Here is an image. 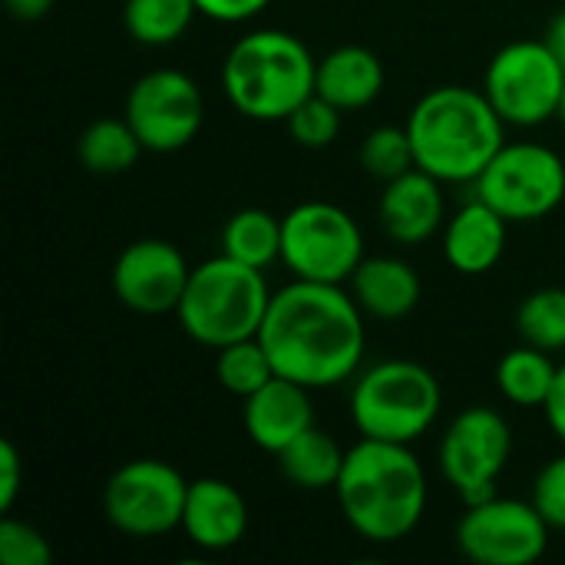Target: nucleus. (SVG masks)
<instances>
[{
  "label": "nucleus",
  "instance_id": "f257e3e1",
  "mask_svg": "<svg viewBox=\"0 0 565 565\" xmlns=\"http://www.w3.org/2000/svg\"><path fill=\"white\" fill-rule=\"evenodd\" d=\"M364 311L344 285L301 281L271 295L258 341L265 344L275 374L311 391H328L354 381L364 361L367 331Z\"/></svg>",
  "mask_w": 565,
  "mask_h": 565
},
{
  "label": "nucleus",
  "instance_id": "f03ea898",
  "mask_svg": "<svg viewBox=\"0 0 565 565\" xmlns=\"http://www.w3.org/2000/svg\"><path fill=\"white\" fill-rule=\"evenodd\" d=\"M334 497L361 540L391 546L420 526L427 513V473L411 444L361 437L344 457Z\"/></svg>",
  "mask_w": 565,
  "mask_h": 565
},
{
  "label": "nucleus",
  "instance_id": "7ed1b4c3",
  "mask_svg": "<svg viewBox=\"0 0 565 565\" xmlns=\"http://www.w3.org/2000/svg\"><path fill=\"white\" fill-rule=\"evenodd\" d=\"M404 126L417 169L437 175L444 185H473L507 142V122L487 93L457 83L424 93Z\"/></svg>",
  "mask_w": 565,
  "mask_h": 565
},
{
  "label": "nucleus",
  "instance_id": "20e7f679",
  "mask_svg": "<svg viewBox=\"0 0 565 565\" xmlns=\"http://www.w3.org/2000/svg\"><path fill=\"white\" fill-rule=\"evenodd\" d=\"M318 60L288 30H252L222 60V93L255 122H285L315 93Z\"/></svg>",
  "mask_w": 565,
  "mask_h": 565
},
{
  "label": "nucleus",
  "instance_id": "39448f33",
  "mask_svg": "<svg viewBox=\"0 0 565 565\" xmlns=\"http://www.w3.org/2000/svg\"><path fill=\"white\" fill-rule=\"evenodd\" d=\"M271 295L262 268L242 265L222 252L192 268L175 318L195 344L218 351L262 331Z\"/></svg>",
  "mask_w": 565,
  "mask_h": 565
},
{
  "label": "nucleus",
  "instance_id": "423d86ee",
  "mask_svg": "<svg viewBox=\"0 0 565 565\" xmlns=\"http://www.w3.org/2000/svg\"><path fill=\"white\" fill-rule=\"evenodd\" d=\"M440 407V381L420 361H377L358 371L351 384V420L371 440L414 444L437 424Z\"/></svg>",
  "mask_w": 565,
  "mask_h": 565
},
{
  "label": "nucleus",
  "instance_id": "0eeeda50",
  "mask_svg": "<svg viewBox=\"0 0 565 565\" xmlns=\"http://www.w3.org/2000/svg\"><path fill=\"white\" fill-rule=\"evenodd\" d=\"M364 262L358 218L334 202H301L281 218V265L301 281L344 285Z\"/></svg>",
  "mask_w": 565,
  "mask_h": 565
},
{
  "label": "nucleus",
  "instance_id": "6e6552de",
  "mask_svg": "<svg viewBox=\"0 0 565 565\" xmlns=\"http://www.w3.org/2000/svg\"><path fill=\"white\" fill-rule=\"evenodd\" d=\"M565 63L546 40H513L493 53L483 73V93L507 126H543L559 116Z\"/></svg>",
  "mask_w": 565,
  "mask_h": 565
},
{
  "label": "nucleus",
  "instance_id": "1a4fd4ad",
  "mask_svg": "<svg viewBox=\"0 0 565 565\" xmlns=\"http://www.w3.org/2000/svg\"><path fill=\"white\" fill-rule=\"evenodd\" d=\"M189 480L166 460L139 457L113 470L103 487V513L109 526L132 540H156L182 530Z\"/></svg>",
  "mask_w": 565,
  "mask_h": 565
},
{
  "label": "nucleus",
  "instance_id": "9d476101",
  "mask_svg": "<svg viewBox=\"0 0 565 565\" xmlns=\"http://www.w3.org/2000/svg\"><path fill=\"white\" fill-rule=\"evenodd\" d=\"M473 192L507 222H536L565 199L563 156L543 142H503L473 182Z\"/></svg>",
  "mask_w": 565,
  "mask_h": 565
},
{
  "label": "nucleus",
  "instance_id": "9b49d317",
  "mask_svg": "<svg viewBox=\"0 0 565 565\" xmlns=\"http://www.w3.org/2000/svg\"><path fill=\"white\" fill-rule=\"evenodd\" d=\"M553 526L533 500L487 497L467 503L457 523V550L477 565H533L546 556Z\"/></svg>",
  "mask_w": 565,
  "mask_h": 565
},
{
  "label": "nucleus",
  "instance_id": "f8f14e48",
  "mask_svg": "<svg viewBox=\"0 0 565 565\" xmlns=\"http://www.w3.org/2000/svg\"><path fill=\"white\" fill-rule=\"evenodd\" d=\"M122 116L136 129L146 152H179L185 149L205 122V96L199 83L172 66L142 73L129 93Z\"/></svg>",
  "mask_w": 565,
  "mask_h": 565
},
{
  "label": "nucleus",
  "instance_id": "ddd939ff",
  "mask_svg": "<svg viewBox=\"0 0 565 565\" xmlns=\"http://www.w3.org/2000/svg\"><path fill=\"white\" fill-rule=\"evenodd\" d=\"M513 454V430L493 407L460 411L440 437L437 463L444 480L460 493L463 503H480L497 493Z\"/></svg>",
  "mask_w": 565,
  "mask_h": 565
},
{
  "label": "nucleus",
  "instance_id": "4468645a",
  "mask_svg": "<svg viewBox=\"0 0 565 565\" xmlns=\"http://www.w3.org/2000/svg\"><path fill=\"white\" fill-rule=\"evenodd\" d=\"M192 265L185 255L166 242V238H139L126 245L113 265V291L122 301V308L156 318V315H175L185 285H189Z\"/></svg>",
  "mask_w": 565,
  "mask_h": 565
},
{
  "label": "nucleus",
  "instance_id": "2eb2a0df",
  "mask_svg": "<svg viewBox=\"0 0 565 565\" xmlns=\"http://www.w3.org/2000/svg\"><path fill=\"white\" fill-rule=\"evenodd\" d=\"M381 228L397 245H420L434 238L447 225V199L444 182L424 169H411L391 182H384L377 202Z\"/></svg>",
  "mask_w": 565,
  "mask_h": 565
},
{
  "label": "nucleus",
  "instance_id": "dca6fc26",
  "mask_svg": "<svg viewBox=\"0 0 565 565\" xmlns=\"http://www.w3.org/2000/svg\"><path fill=\"white\" fill-rule=\"evenodd\" d=\"M182 533L202 553L235 550L248 533V503L238 487L218 477L192 480L182 513Z\"/></svg>",
  "mask_w": 565,
  "mask_h": 565
},
{
  "label": "nucleus",
  "instance_id": "f3484780",
  "mask_svg": "<svg viewBox=\"0 0 565 565\" xmlns=\"http://www.w3.org/2000/svg\"><path fill=\"white\" fill-rule=\"evenodd\" d=\"M242 424L248 440L265 454H281L295 437L315 427L311 387L275 374L265 387L245 397Z\"/></svg>",
  "mask_w": 565,
  "mask_h": 565
},
{
  "label": "nucleus",
  "instance_id": "a211bd4d",
  "mask_svg": "<svg viewBox=\"0 0 565 565\" xmlns=\"http://www.w3.org/2000/svg\"><path fill=\"white\" fill-rule=\"evenodd\" d=\"M507 218L480 195L463 202L444 225V258L460 275H487L503 262Z\"/></svg>",
  "mask_w": 565,
  "mask_h": 565
},
{
  "label": "nucleus",
  "instance_id": "6ab92c4d",
  "mask_svg": "<svg viewBox=\"0 0 565 565\" xmlns=\"http://www.w3.org/2000/svg\"><path fill=\"white\" fill-rule=\"evenodd\" d=\"M351 295L364 315L377 321H401L407 318L424 295L420 275L411 262L394 255H371L351 275Z\"/></svg>",
  "mask_w": 565,
  "mask_h": 565
},
{
  "label": "nucleus",
  "instance_id": "aec40b11",
  "mask_svg": "<svg viewBox=\"0 0 565 565\" xmlns=\"http://www.w3.org/2000/svg\"><path fill=\"white\" fill-rule=\"evenodd\" d=\"M384 83H387V73H384L381 56L367 46L348 43V46H334L331 53L318 60L315 93L331 99L338 109L351 113V109L371 106L384 93Z\"/></svg>",
  "mask_w": 565,
  "mask_h": 565
},
{
  "label": "nucleus",
  "instance_id": "412c9836",
  "mask_svg": "<svg viewBox=\"0 0 565 565\" xmlns=\"http://www.w3.org/2000/svg\"><path fill=\"white\" fill-rule=\"evenodd\" d=\"M344 457H348V450L318 424L311 430H305L301 437H295L281 454H275L281 477L305 493L334 490L338 477L344 470Z\"/></svg>",
  "mask_w": 565,
  "mask_h": 565
},
{
  "label": "nucleus",
  "instance_id": "4be33fe9",
  "mask_svg": "<svg viewBox=\"0 0 565 565\" xmlns=\"http://www.w3.org/2000/svg\"><path fill=\"white\" fill-rule=\"evenodd\" d=\"M142 152L146 149L126 116H103L76 139V156L93 175H122L139 162Z\"/></svg>",
  "mask_w": 565,
  "mask_h": 565
},
{
  "label": "nucleus",
  "instance_id": "5701e85b",
  "mask_svg": "<svg viewBox=\"0 0 565 565\" xmlns=\"http://www.w3.org/2000/svg\"><path fill=\"white\" fill-rule=\"evenodd\" d=\"M556 371L559 364L553 361L550 351L533 348V344H520L513 351H507L497 364V387L500 394L516 404V407H540L546 404L553 384H556Z\"/></svg>",
  "mask_w": 565,
  "mask_h": 565
},
{
  "label": "nucleus",
  "instance_id": "b1692460",
  "mask_svg": "<svg viewBox=\"0 0 565 565\" xmlns=\"http://www.w3.org/2000/svg\"><path fill=\"white\" fill-rule=\"evenodd\" d=\"M222 252L242 265L268 268L281 262V218L265 209H242L222 228Z\"/></svg>",
  "mask_w": 565,
  "mask_h": 565
},
{
  "label": "nucleus",
  "instance_id": "393cba45",
  "mask_svg": "<svg viewBox=\"0 0 565 565\" xmlns=\"http://www.w3.org/2000/svg\"><path fill=\"white\" fill-rule=\"evenodd\" d=\"M199 17L195 0H126L122 26L142 46H172Z\"/></svg>",
  "mask_w": 565,
  "mask_h": 565
},
{
  "label": "nucleus",
  "instance_id": "a878e982",
  "mask_svg": "<svg viewBox=\"0 0 565 565\" xmlns=\"http://www.w3.org/2000/svg\"><path fill=\"white\" fill-rule=\"evenodd\" d=\"M215 377L228 394L245 401L275 377V364L255 334V338H245L215 351Z\"/></svg>",
  "mask_w": 565,
  "mask_h": 565
},
{
  "label": "nucleus",
  "instance_id": "bb28decb",
  "mask_svg": "<svg viewBox=\"0 0 565 565\" xmlns=\"http://www.w3.org/2000/svg\"><path fill=\"white\" fill-rule=\"evenodd\" d=\"M516 334L550 354L565 351V288H540L516 311Z\"/></svg>",
  "mask_w": 565,
  "mask_h": 565
},
{
  "label": "nucleus",
  "instance_id": "cd10ccee",
  "mask_svg": "<svg viewBox=\"0 0 565 565\" xmlns=\"http://www.w3.org/2000/svg\"><path fill=\"white\" fill-rule=\"evenodd\" d=\"M361 169L377 179V182H391L411 169H417V156H414V142L407 126H377L364 136L361 142Z\"/></svg>",
  "mask_w": 565,
  "mask_h": 565
},
{
  "label": "nucleus",
  "instance_id": "c85d7f7f",
  "mask_svg": "<svg viewBox=\"0 0 565 565\" xmlns=\"http://www.w3.org/2000/svg\"><path fill=\"white\" fill-rule=\"evenodd\" d=\"M285 126L301 149H328L341 136L344 109H338L321 93H311L301 106H295V113L285 119Z\"/></svg>",
  "mask_w": 565,
  "mask_h": 565
},
{
  "label": "nucleus",
  "instance_id": "c756f323",
  "mask_svg": "<svg viewBox=\"0 0 565 565\" xmlns=\"http://www.w3.org/2000/svg\"><path fill=\"white\" fill-rule=\"evenodd\" d=\"M0 563L3 565H50L53 563V546L46 536L23 523L7 516L0 523Z\"/></svg>",
  "mask_w": 565,
  "mask_h": 565
},
{
  "label": "nucleus",
  "instance_id": "7c9ffc66",
  "mask_svg": "<svg viewBox=\"0 0 565 565\" xmlns=\"http://www.w3.org/2000/svg\"><path fill=\"white\" fill-rule=\"evenodd\" d=\"M536 510L543 513V520L553 526V530H563L565 533V454L553 457L540 473H536V483H533V497Z\"/></svg>",
  "mask_w": 565,
  "mask_h": 565
},
{
  "label": "nucleus",
  "instance_id": "2f4dec72",
  "mask_svg": "<svg viewBox=\"0 0 565 565\" xmlns=\"http://www.w3.org/2000/svg\"><path fill=\"white\" fill-rule=\"evenodd\" d=\"M23 487V463L13 440H0V513H10Z\"/></svg>",
  "mask_w": 565,
  "mask_h": 565
},
{
  "label": "nucleus",
  "instance_id": "473e14b6",
  "mask_svg": "<svg viewBox=\"0 0 565 565\" xmlns=\"http://www.w3.org/2000/svg\"><path fill=\"white\" fill-rule=\"evenodd\" d=\"M199 13L215 23H245L255 20L271 0H195Z\"/></svg>",
  "mask_w": 565,
  "mask_h": 565
},
{
  "label": "nucleus",
  "instance_id": "72a5a7b5",
  "mask_svg": "<svg viewBox=\"0 0 565 565\" xmlns=\"http://www.w3.org/2000/svg\"><path fill=\"white\" fill-rule=\"evenodd\" d=\"M543 414H546L550 430L565 447V364H559V371H556V384H553V391H550V397L543 404Z\"/></svg>",
  "mask_w": 565,
  "mask_h": 565
},
{
  "label": "nucleus",
  "instance_id": "f704fd0d",
  "mask_svg": "<svg viewBox=\"0 0 565 565\" xmlns=\"http://www.w3.org/2000/svg\"><path fill=\"white\" fill-rule=\"evenodd\" d=\"M50 7H53V0H7V10H10L17 20H26V23L43 20V17L50 13Z\"/></svg>",
  "mask_w": 565,
  "mask_h": 565
},
{
  "label": "nucleus",
  "instance_id": "c9c22d12",
  "mask_svg": "<svg viewBox=\"0 0 565 565\" xmlns=\"http://www.w3.org/2000/svg\"><path fill=\"white\" fill-rule=\"evenodd\" d=\"M550 46H553V53L559 56L565 63V10H559L553 20H550V26H546V36H543Z\"/></svg>",
  "mask_w": 565,
  "mask_h": 565
},
{
  "label": "nucleus",
  "instance_id": "e433bc0d",
  "mask_svg": "<svg viewBox=\"0 0 565 565\" xmlns=\"http://www.w3.org/2000/svg\"><path fill=\"white\" fill-rule=\"evenodd\" d=\"M559 119L565 122V89H563V103H559Z\"/></svg>",
  "mask_w": 565,
  "mask_h": 565
}]
</instances>
